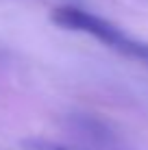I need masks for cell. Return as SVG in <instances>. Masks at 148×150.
Returning <instances> with one entry per match:
<instances>
[{"instance_id": "obj_1", "label": "cell", "mask_w": 148, "mask_h": 150, "mask_svg": "<svg viewBox=\"0 0 148 150\" xmlns=\"http://www.w3.org/2000/svg\"><path fill=\"white\" fill-rule=\"evenodd\" d=\"M52 22H57L61 28L74 30V33H83L89 37L98 39L103 46L115 50L118 54H124L129 59L137 61V63H144L148 68V44L135 39L133 35L124 33L120 26H115L113 22L100 18L96 13H89L85 9L79 7H57L52 11Z\"/></svg>"}]
</instances>
